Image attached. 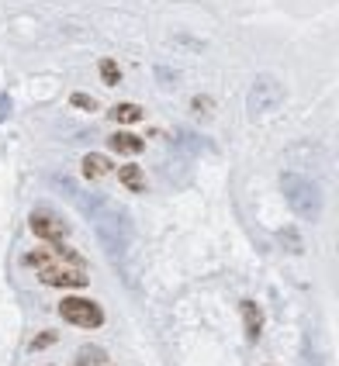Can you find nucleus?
Masks as SVG:
<instances>
[{
  "label": "nucleus",
  "instance_id": "39448f33",
  "mask_svg": "<svg viewBox=\"0 0 339 366\" xmlns=\"http://www.w3.org/2000/svg\"><path fill=\"white\" fill-rule=\"evenodd\" d=\"M59 314H63L70 325H77V328H101V325H104V311H101L94 301H87V297H66V301L59 304Z\"/></svg>",
  "mask_w": 339,
  "mask_h": 366
},
{
  "label": "nucleus",
  "instance_id": "f257e3e1",
  "mask_svg": "<svg viewBox=\"0 0 339 366\" xmlns=\"http://www.w3.org/2000/svg\"><path fill=\"white\" fill-rule=\"evenodd\" d=\"M94 232H97V242L111 260H122L131 245V218L118 208H101L94 218Z\"/></svg>",
  "mask_w": 339,
  "mask_h": 366
},
{
  "label": "nucleus",
  "instance_id": "412c9836",
  "mask_svg": "<svg viewBox=\"0 0 339 366\" xmlns=\"http://www.w3.org/2000/svg\"><path fill=\"white\" fill-rule=\"evenodd\" d=\"M7 114H11V97L0 94V121H7Z\"/></svg>",
  "mask_w": 339,
  "mask_h": 366
},
{
  "label": "nucleus",
  "instance_id": "f8f14e48",
  "mask_svg": "<svg viewBox=\"0 0 339 366\" xmlns=\"http://www.w3.org/2000/svg\"><path fill=\"white\" fill-rule=\"evenodd\" d=\"M111 118H114L118 125H135V121H142V107L139 104H114L111 107Z\"/></svg>",
  "mask_w": 339,
  "mask_h": 366
},
{
  "label": "nucleus",
  "instance_id": "a211bd4d",
  "mask_svg": "<svg viewBox=\"0 0 339 366\" xmlns=\"http://www.w3.org/2000/svg\"><path fill=\"white\" fill-rule=\"evenodd\" d=\"M53 342H55V332H42V336H35V339H31V353H38V349L53 345Z\"/></svg>",
  "mask_w": 339,
  "mask_h": 366
},
{
  "label": "nucleus",
  "instance_id": "1a4fd4ad",
  "mask_svg": "<svg viewBox=\"0 0 339 366\" xmlns=\"http://www.w3.org/2000/svg\"><path fill=\"white\" fill-rule=\"evenodd\" d=\"M107 145L114 149V152H125V156H135V152H142V138L139 135H131V131H114L111 138H107Z\"/></svg>",
  "mask_w": 339,
  "mask_h": 366
},
{
  "label": "nucleus",
  "instance_id": "f3484780",
  "mask_svg": "<svg viewBox=\"0 0 339 366\" xmlns=\"http://www.w3.org/2000/svg\"><path fill=\"white\" fill-rule=\"evenodd\" d=\"M281 242H284L291 253H301V249H305V245H301V235H298L294 228H281Z\"/></svg>",
  "mask_w": 339,
  "mask_h": 366
},
{
  "label": "nucleus",
  "instance_id": "423d86ee",
  "mask_svg": "<svg viewBox=\"0 0 339 366\" xmlns=\"http://www.w3.org/2000/svg\"><path fill=\"white\" fill-rule=\"evenodd\" d=\"M53 187H59V190H63V194H66V197H70V201L87 214V218H94L101 208H107V201L101 197V194H87V190H80L70 177H53Z\"/></svg>",
  "mask_w": 339,
  "mask_h": 366
},
{
  "label": "nucleus",
  "instance_id": "6ab92c4d",
  "mask_svg": "<svg viewBox=\"0 0 339 366\" xmlns=\"http://www.w3.org/2000/svg\"><path fill=\"white\" fill-rule=\"evenodd\" d=\"M190 111L208 118V114H211V97H194V101H190Z\"/></svg>",
  "mask_w": 339,
  "mask_h": 366
},
{
  "label": "nucleus",
  "instance_id": "4468645a",
  "mask_svg": "<svg viewBox=\"0 0 339 366\" xmlns=\"http://www.w3.org/2000/svg\"><path fill=\"white\" fill-rule=\"evenodd\" d=\"M177 142H181L183 149H190V152H198V149H205V142L194 135V131H187V128H181L177 131Z\"/></svg>",
  "mask_w": 339,
  "mask_h": 366
},
{
  "label": "nucleus",
  "instance_id": "7ed1b4c3",
  "mask_svg": "<svg viewBox=\"0 0 339 366\" xmlns=\"http://www.w3.org/2000/svg\"><path fill=\"white\" fill-rule=\"evenodd\" d=\"M281 104H284V83L277 77H270V73H260V77L253 79L249 94H246L249 118H253V121H257V118H267V114H274Z\"/></svg>",
  "mask_w": 339,
  "mask_h": 366
},
{
  "label": "nucleus",
  "instance_id": "f03ea898",
  "mask_svg": "<svg viewBox=\"0 0 339 366\" xmlns=\"http://www.w3.org/2000/svg\"><path fill=\"white\" fill-rule=\"evenodd\" d=\"M281 190H284L287 204H291V211L298 218L318 221V214H322V190H318V183L301 177V173H281Z\"/></svg>",
  "mask_w": 339,
  "mask_h": 366
},
{
  "label": "nucleus",
  "instance_id": "20e7f679",
  "mask_svg": "<svg viewBox=\"0 0 339 366\" xmlns=\"http://www.w3.org/2000/svg\"><path fill=\"white\" fill-rule=\"evenodd\" d=\"M63 260H80V256L66 253ZM63 260L42 266V284H49V287H87V273H83V266H77V262L66 266Z\"/></svg>",
  "mask_w": 339,
  "mask_h": 366
},
{
  "label": "nucleus",
  "instance_id": "ddd939ff",
  "mask_svg": "<svg viewBox=\"0 0 339 366\" xmlns=\"http://www.w3.org/2000/svg\"><path fill=\"white\" fill-rule=\"evenodd\" d=\"M118 180L125 183L129 190H135V194H139V190H146V177H142V170H139V166H122V170H118Z\"/></svg>",
  "mask_w": 339,
  "mask_h": 366
},
{
  "label": "nucleus",
  "instance_id": "6e6552de",
  "mask_svg": "<svg viewBox=\"0 0 339 366\" xmlns=\"http://www.w3.org/2000/svg\"><path fill=\"white\" fill-rule=\"evenodd\" d=\"M242 325H246V339L257 342L263 332V311L253 301H242Z\"/></svg>",
  "mask_w": 339,
  "mask_h": 366
},
{
  "label": "nucleus",
  "instance_id": "0eeeda50",
  "mask_svg": "<svg viewBox=\"0 0 339 366\" xmlns=\"http://www.w3.org/2000/svg\"><path fill=\"white\" fill-rule=\"evenodd\" d=\"M31 232L38 238H45V242H63L66 232H70V225L59 221V218L49 214V211H35V214H31Z\"/></svg>",
  "mask_w": 339,
  "mask_h": 366
},
{
  "label": "nucleus",
  "instance_id": "9b49d317",
  "mask_svg": "<svg viewBox=\"0 0 339 366\" xmlns=\"http://www.w3.org/2000/svg\"><path fill=\"white\" fill-rule=\"evenodd\" d=\"M104 360H107V353L101 349V345H80L73 366H101Z\"/></svg>",
  "mask_w": 339,
  "mask_h": 366
},
{
  "label": "nucleus",
  "instance_id": "2eb2a0df",
  "mask_svg": "<svg viewBox=\"0 0 339 366\" xmlns=\"http://www.w3.org/2000/svg\"><path fill=\"white\" fill-rule=\"evenodd\" d=\"M101 79H104L107 87H114V83L122 79V70H118V62H111V59H104V62H101Z\"/></svg>",
  "mask_w": 339,
  "mask_h": 366
},
{
  "label": "nucleus",
  "instance_id": "dca6fc26",
  "mask_svg": "<svg viewBox=\"0 0 339 366\" xmlns=\"http://www.w3.org/2000/svg\"><path fill=\"white\" fill-rule=\"evenodd\" d=\"M156 79H159V87H163V90H173V87H177V70H166V66H156Z\"/></svg>",
  "mask_w": 339,
  "mask_h": 366
},
{
  "label": "nucleus",
  "instance_id": "aec40b11",
  "mask_svg": "<svg viewBox=\"0 0 339 366\" xmlns=\"http://www.w3.org/2000/svg\"><path fill=\"white\" fill-rule=\"evenodd\" d=\"M73 104L83 107V111H94V107H97L94 104V97H87V94H73Z\"/></svg>",
  "mask_w": 339,
  "mask_h": 366
},
{
  "label": "nucleus",
  "instance_id": "9d476101",
  "mask_svg": "<svg viewBox=\"0 0 339 366\" xmlns=\"http://www.w3.org/2000/svg\"><path fill=\"white\" fill-rule=\"evenodd\" d=\"M107 173H111V162H107L104 156H94V152L83 156V177H87V180H101Z\"/></svg>",
  "mask_w": 339,
  "mask_h": 366
}]
</instances>
